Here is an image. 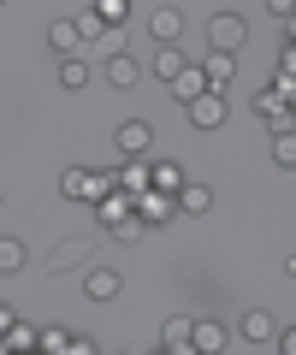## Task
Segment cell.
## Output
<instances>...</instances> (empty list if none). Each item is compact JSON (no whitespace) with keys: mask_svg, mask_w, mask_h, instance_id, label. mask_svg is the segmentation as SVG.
<instances>
[{"mask_svg":"<svg viewBox=\"0 0 296 355\" xmlns=\"http://www.w3.org/2000/svg\"><path fill=\"white\" fill-rule=\"evenodd\" d=\"M107 190H113V184H107L101 172H89V166H65V172H60V196H65V202H89L95 207Z\"/></svg>","mask_w":296,"mask_h":355,"instance_id":"cell-1","label":"cell"},{"mask_svg":"<svg viewBox=\"0 0 296 355\" xmlns=\"http://www.w3.org/2000/svg\"><path fill=\"white\" fill-rule=\"evenodd\" d=\"M243 36H249V24H243V12H232V6H219V12L207 18V42H214V53H232V60H237Z\"/></svg>","mask_w":296,"mask_h":355,"instance_id":"cell-2","label":"cell"},{"mask_svg":"<svg viewBox=\"0 0 296 355\" xmlns=\"http://www.w3.org/2000/svg\"><path fill=\"white\" fill-rule=\"evenodd\" d=\"M113 148L125 154V160H148V148H155V130L142 125V119H125V125L113 130Z\"/></svg>","mask_w":296,"mask_h":355,"instance_id":"cell-3","label":"cell"},{"mask_svg":"<svg viewBox=\"0 0 296 355\" xmlns=\"http://www.w3.org/2000/svg\"><path fill=\"white\" fill-rule=\"evenodd\" d=\"M107 184H113V196H125V202L148 196V160H125L113 178H107Z\"/></svg>","mask_w":296,"mask_h":355,"instance_id":"cell-4","label":"cell"},{"mask_svg":"<svg viewBox=\"0 0 296 355\" xmlns=\"http://www.w3.org/2000/svg\"><path fill=\"white\" fill-rule=\"evenodd\" d=\"M148 36H155L160 48H178L184 42V12L178 6H155V12H148Z\"/></svg>","mask_w":296,"mask_h":355,"instance_id":"cell-5","label":"cell"},{"mask_svg":"<svg viewBox=\"0 0 296 355\" xmlns=\"http://www.w3.org/2000/svg\"><path fill=\"white\" fill-rule=\"evenodd\" d=\"M119 291H125V279H119L113 266H83V296L89 302H113Z\"/></svg>","mask_w":296,"mask_h":355,"instance_id":"cell-6","label":"cell"},{"mask_svg":"<svg viewBox=\"0 0 296 355\" xmlns=\"http://www.w3.org/2000/svg\"><path fill=\"white\" fill-rule=\"evenodd\" d=\"M195 71H202L207 95H225V89H232V77H237V60H232V53H207Z\"/></svg>","mask_w":296,"mask_h":355,"instance_id":"cell-7","label":"cell"},{"mask_svg":"<svg viewBox=\"0 0 296 355\" xmlns=\"http://www.w3.org/2000/svg\"><path fill=\"white\" fill-rule=\"evenodd\" d=\"M184 184H190V172H184L178 160H148V190H160V196H172V202H178Z\"/></svg>","mask_w":296,"mask_h":355,"instance_id":"cell-8","label":"cell"},{"mask_svg":"<svg viewBox=\"0 0 296 355\" xmlns=\"http://www.w3.org/2000/svg\"><path fill=\"white\" fill-rule=\"evenodd\" d=\"M130 214H137L142 225H166V219H178V202H172V196H160V190H148V196H137V202H130Z\"/></svg>","mask_w":296,"mask_h":355,"instance_id":"cell-9","label":"cell"},{"mask_svg":"<svg viewBox=\"0 0 296 355\" xmlns=\"http://www.w3.org/2000/svg\"><path fill=\"white\" fill-rule=\"evenodd\" d=\"M255 113L267 119V130H272V137H279V130H290V125H296L290 101H284V95H272V89H261V95H255Z\"/></svg>","mask_w":296,"mask_h":355,"instance_id":"cell-10","label":"cell"},{"mask_svg":"<svg viewBox=\"0 0 296 355\" xmlns=\"http://www.w3.org/2000/svg\"><path fill=\"white\" fill-rule=\"evenodd\" d=\"M48 48L60 53V60H78V53H83V36H78V18H53V24H48Z\"/></svg>","mask_w":296,"mask_h":355,"instance_id":"cell-11","label":"cell"},{"mask_svg":"<svg viewBox=\"0 0 296 355\" xmlns=\"http://www.w3.org/2000/svg\"><path fill=\"white\" fill-rule=\"evenodd\" d=\"M225 119H232L225 95H202V101H190V125H195V130H219Z\"/></svg>","mask_w":296,"mask_h":355,"instance_id":"cell-12","label":"cell"},{"mask_svg":"<svg viewBox=\"0 0 296 355\" xmlns=\"http://www.w3.org/2000/svg\"><path fill=\"white\" fill-rule=\"evenodd\" d=\"M190 349L195 355H225V326H219V320H195L190 326Z\"/></svg>","mask_w":296,"mask_h":355,"instance_id":"cell-13","label":"cell"},{"mask_svg":"<svg viewBox=\"0 0 296 355\" xmlns=\"http://www.w3.org/2000/svg\"><path fill=\"white\" fill-rule=\"evenodd\" d=\"M101 71H107V83H113V89H137V83H142V65H137V53H119V60H107Z\"/></svg>","mask_w":296,"mask_h":355,"instance_id":"cell-14","label":"cell"},{"mask_svg":"<svg viewBox=\"0 0 296 355\" xmlns=\"http://www.w3.org/2000/svg\"><path fill=\"white\" fill-rule=\"evenodd\" d=\"M89 77H95V65H89V53H78V60H60V89H89Z\"/></svg>","mask_w":296,"mask_h":355,"instance_id":"cell-15","label":"cell"},{"mask_svg":"<svg viewBox=\"0 0 296 355\" xmlns=\"http://www.w3.org/2000/svg\"><path fill=\"white\" fill-rule=\"evenodd\" d=\"M237 338H249V343H272V314H267V308H249V314L237 320Z\"/></svg>","mask_w":296,"mask_h":355,"instance_id":"cell-16","label":"cell"},{"mask_svg":"<svg viewBox=\"0 0 296 355\" xmlns=\"http://www.w3.org/2000/svg\"><path fill=\"white\" fill-rule=\"evenodd\" d=\"M95 219H101V231L125 225V219H130V202H125V196H113V190H107L101 202H95Z\"/></svg>","mask_w":296,"mask_h":355,"instance_id":"cell-17","label":"cell"},{"mask_svg":"<svg viewBox=\"0 0 296 355\" xmlns=\"http://www.w3.org/2000/svg\"><path fill=\"white\" fill-rule=\"evenodd\" d=\"M71 266H89V243H60L48 261V272H71Z\"/></svg>","mask_w":296,"mask_h":355,"instance_id":"cell-18","label":"cell"},{"mask_svg":"<svg viewBox=\"0 0 296 355\" xmlns=\"http://www.w3.org/2000/svg\"><path fill=\"white\" fill-rule=\"evenodd\" d=\"M207 207H214V190L207 184H184L178 190V214H207Z\"/></svg>","mask_w":296,"mask_h":355,"instance_id":"cell-19","label":"cell"},{"mask_svg":"<svg viewBox=\"0 0 296 355\" xmlns=\"http://www.w3.org/2000/svg\"><path fill=\"white\" fill-rule=\"evenodd\" d=\"M24 261H30V254H24V243H18V237H0V279L24 272Z\"/></svg>","mask_w":296,"mask_h":355,"instance_id":"cell-20","label":"cell"},{"mask_svg":"<svg viewBox=\"0 0 296 355\" xmlns=\"http://www.w3.org/2000/svg\"><path fill=\"white\" fill-rule=\"evenodd\" d=\"M190 326H195L190 314H172L166 326H160V349H178V343H190Z\"/></svg>","mask_w":296,"mask_h":355,"instance_id":"cell-21","label":"cell"},{"mask_svg":"<svg viewBox=\"0 0 296 355\" xmlns=\"http://www.w3.org/2000/svg\"><path fill=\"white\" fill-rule=\"evenodd\" d=\"M65 343H71V331H65V326H48V331H36V349H42V355H60Z\"/></svg>","mask_w":296,"mask_h":355,"instance_id":"cell-22","label":"cell"},{"mask_svg":"<svg viewBox=\"0 0 296 355\" xmlns=\"http://www.w3.org/2000/svg\"><path fill=\"white\" fill-rule=\"evenodd\" d=\"M272 160H279V166H296V137H290V130L272 137Z\"/></svg>","mask_w":296,"mask_h":355,"instance_id":"cell-23","label":"cell"},{"mask_svg":"<svg viewBox=\"0 0 296 355\" xmlns=\"http://www.w3.org/2000/svg\"><path fill=\"white\" fill-rule=\"evenodd\" d=\"M95 48H101L107 60H119V53H125V30H101V36H95Z\"/></svg>","mask_w":296,"mask_h":355,"instance_id":"cell-24","label":"cell"},{"mask_svg":"<svg viewBox=\"0 0 296 355\" xmlns=\"http://www.w3.org/2000/svg\"><path fill=\"white\" fill-rule=\"evenodd\" d=\"M142 231H148V225H142V219H137V214H130V219H125V225H113V237H119V243H142Z\"/></svg>","mask_w":296,"mask_h":355,"instance_id":"cell-25","label":"cell"},{"mask_svg":"<svg viewBox=\"0 0 296 355\" xmlns=\"http://www.w3.org/2000/svg\"><path fill=\"white\" fill-rule=\"evenodd\" d=\"M60 355H101V343H95V338H71Z\"/></svg>","mask_w":296,"mask_h":355,"instance_id":"cell-26","label":"cell"},{"mask_svg":"<svg viewBox=\"0 0 296 355\" xmlns=\"http://www.w3.org/2000/svg\"><path fill=\"white\" fill-rule=\"evenodd\" d=\"M267 12L279 18V24H290V18H296V6H290V0H267Z\"/></svg>","mask_w":296,"mask_h":355,"instance_id":"cell-27","label":"cell"},{"mask_svg":"<svg viewBox=\"0 0 296 355\" xmlns=\"http://www.w3.org/2000/svg\"><path fill=\"white\" fill-rule=\"evenodd\" d=\"M279 355H296V331H279Z\"/></svg>","mask_w":296,"mask_h":355,"instance_id":"cell-28","label":"cell"},{"mask_svg":"<svg viewBox=\"0 0 296 355\" xmlns=\"http://www.w3.org/2000/svg\"><path fill=\"white\" fill-rule=\"evenodd\" d=\"M6 326H12V308H6V302H0V331H6Z\"/></svg>","mask_w":296,"mask_h":355,"instance_id":"cell-29","label":"cell"},{"mask_svg":"<svg viewBox=\"0 0 296 355\" xmlns=\"http://www.w3.org/2000/svg\"><path fill=\"white\" fill-rule=\"evenodd\" d=\"M0 355H12V349H6V343H0Z\"/></svg>","mask_w":296,"mask_h":355,"instance_id":"cell-30","label":"cell"},{"mask_svg":"<svg viewBox=\"0 0 296 355\" xmlns=\"http://www.w3.org/2000/svg\"><path fill=\"white\" fill-rule=\"evenodd\" d=\"M0 207H6V196H0Z\"/></svg>","mask_w":296,"mask_h":355,"instance_id":"cell-31","label":"cell"}]
</instances>
